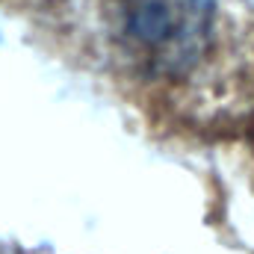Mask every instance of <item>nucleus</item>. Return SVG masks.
<instances>
[{"mask_svg":"<svg viewBox=\"0 0 254 254\" xmlns=\"http://www.w3.org/2000/svg\"><path fill=\"white\" fill-rule=\"evenodd\" d=\"M107 30L148 80H184L213 48L216 0H107Z\"/></svg>","mask_w":254,"mask_h":254,"instance_id":"f257e3e1","label":"nucleus"}]
</instances>
